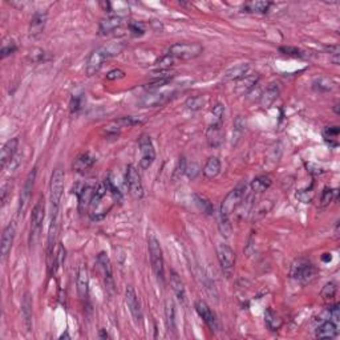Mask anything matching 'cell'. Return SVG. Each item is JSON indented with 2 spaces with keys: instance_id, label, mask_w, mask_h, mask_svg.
<instances>
[{
  "instance_id": "22",
  "label": "cell",
  "mask_w": 340,
  "mask_h": 340,
  "mask_svg": "<svg viewBox=\"0 0 340 340\" xmlns=\"http://www.w3.org/2000/svg\"><path fill=\"white\" fill-rule=\"evenodd\" d=\"M206 137H207V144H209L210 148H217L220 146L224 141V131H222V124H215V122H211L207 128L206 132Z\"/></svg>"
},
{
  "instance_id": "5",
  "label": "cell",
  "mask_w": 340,
  "mask_h": 340,
  "mask_svg": "<svg viewBox=\"0 0 340 340\" xmlns=\"http://www.w3.org/2000/svg\"><path fill=\"white\" fill-rule=\"evenodd\" d=\"M318 275V268L314 266V263L306 258H299L291 265L290 276L295 279L300 285H310L314 282Z\"/></svg>"
},
{
  "instance_id": "2",
  "label": "cell",
  "mask_w": 340,
  "mask_h": 340,
  "mask_svg": "<svg viewBox=\"0 0 340 340\" xmlns=\"http://www.w3.org/2000/svg\"><path fill=\"white\" fill-rule=\"evenodd\" d=\"M124 48L122 44H109L93 49L85 63V73L88 76L96 75L103 68L104 63L114 55H118Z\"/></svg>"
},
{
  "instance_id": "48",
  "label": "cell",
  "mask_w": 340,
  "mask_h": 340,
  "mask_svg": "<svg viewBox=\"0 0 340 340\" xmlns=\"http://www.w3.org/2000/svg\"><path fill=\"white\" fill-rule=\"evenodd\" d=\"M124 77H125V72L120 68L112 69V71H109L107 75V80H110V81H113V80L124 79Z\"/></svg>"
},
{
  "instance_id": "35",
  "label": "cell",
  "mask_w": 340,
  "mask_h": 340,
  "mask_svg": "<svg viewBox=\"0 0 340 340\" xmlns=\"http://www.w3.org/2000/svg\"><path fill=\"white\" fill-rule=\"evenodd\" d=\"M337 197H339V190L324 188V190L322 192V196H320V207H327L332 202L337 201Z\"/></svg>"
},
{
  "instance_id": "27",
  "label": "cell",
  "mask_w": 340,
  "mask_h": 340,
  "mask_svg": "<svg viewBox=\"0 0 340 340\" xmlns=\"http://www.w3.org/2000/svg\"><path fill=\"white\" fill-rule=\"evenodd\" d=\"M315 336L319 339H333L337 336V326L332 320H326L316 328Z\"/></svg>"
},
{
  "instance_id": "52",
  "label": "cell",
  "mask_w": 340,
  "mask_h": 340,
  "mask_svg": "<svg viewBox=\"0 0 340 340\" xmlns=\"http://www.w3.org/2000/svg\"><path fill=\"white\" fill-rule=\"evenodd\" d=\"M279 51L285 53V55H290V56H302V52L299 51L298 48H294V47H281Z\"/></svg>"
},
{
  "instance_id": "50",
  "label": "cell",
  "mask_w": 340,
  "mask_h": 340,
  "mask_svg": "<svg viewBox=\"0 0 340 340\" xmlns=\"http://www.w3.org/2000/svg\"><path fill=\"white\" fill-rule=\"evenodd\" d=\"M328 314H330V318L333 323H337V322H339V318H340L339 304H333V306H330V308H328Z\"/></svg>"
},
{
  "instance_id": "46",
  "label": "cell",
  "mask_w": 340,
  "mask_h": 340,
  "mask_svg": "<svg viewBox=\"0 0 340 340\" xmlns=\"http://www.w3.org/2000/svg\"><path fill=\"white\" fill-rule=\"evenodd\" d=\"M339 127H327L323 132V136L326 138V141H332L336 140L339 136Z\"/></svg>"
},
{
  "instance_id": "1",
  "label": "cell",
  "mask_w": 340,
  "mask_h": 340,
  "mask_svg": "<svg viewBox=\"0 0 340 340\" xmlns=\"http://www.w3.org/2000/svg\"><path fill=\"white\" fill-rule=\"evenodd\" d=\"M118 198L120 197L116 196L105 183L97 185L96 190H95V196H93L92 202H90L89 211H88L90 220L101 221L103 218H105Z\"/></svg>"
},
{
  "instance_id": "11",
  "label": "cell",
  "mask_w": 340,
  "mask_h": 340,
  "mask_svg": "<svg viewBox=\"0 0 340 340\" xmlns=\"http://www.w3.org/2000/svg\"><path fill=\"white\" fill-rule=\"evenodd\" d=\"M125 183L131 193V196L134 199L144 198V185H142L141 175L138 170L133 165L127 166V173H125Z\"/></svg>"
},
{
  "instance_id": "12",
  "label": "cell",
  "mask_w": 340,
  "mask_h": 340,
  "mask_svg": "<svg viewBox=\"0 0 340 340\" xmlns=\"http://www.w3.org/2000/svg\"><path fill=\"white\" fill-rule=\"evenodd\" d=\"M36 168L32 169V172L28 173L27 178L24 181V185H23V189H21L20 194V202H19V209H17V214L19 215H23L24 211L27 210L28 203L31 201L32 196V189H34L35 185V179H36Z\"/></svg>"
},
{
  "instance_id": "30",
  "label": "cell",
  "mask_w": 340,
  "mask_h": 340,
  "mask_svg": "<svg viewBox=\"0 0 340 340\" xmlns=\"http://www.w3.org/2000/svg\"><path fill=\"white\" fill-rule=\"evenodd\" d=\"M21 315L24 319V326L27 332H31L32 330V302L31 296L28 292H25L24 298H23V303H21Z\"/></svg>"
},
{
  "instance_id": "16",
  "label": "cell",
  "mask_w": 340,
  "mask_h": 340,
  "mask_svg": "<svg viewBox=\"0 0 340 340\" xmlns=\"http://www.w3.org/2000/svg\"><path fill=\"white\" fill-rule=\"evenodd\" d=\"M196 311L205 323L207 324L211 331H217L218 330V320H217L215 314L211 311V308L209 307L205 300H197L196 302Z\"/></svg>"
},
{
  "instance_id": "18",
  "label": "cell",
  "mask_w": 340,
  "mask_h": 340,
  "mask_svg": "<svg viewBox=\"0 0 340 340\" xmlns=\"http://www.w3.org/2000/svg\"><path fill=\"white\" fill-rule=\"evenodd\" d=\"M47 19H48L47 12H43V11L35 12L34 16L31 17V21H29V27H28L29 36L38 38L39 35H42L43 31H44L45 24H47Z\"/></svg>"
},
{
  "instance_id": "53",
  "label": "cell",
  "mask_w": 340,
  "mask_h": 340,
  "mask_svg": "<svg viewBox=\"0 0 340 340\" xmlns=\"http://www.w3.org/2000/svg\"><path fill=\"white\" fill-rule=\"evenodd\" d=\"M11 190V186L8 183H4L3 188H2V202H3V206L6 205V201H7V194Z\"/></svg>"
},
{
  "instance_id": "31",
  "label": "cell",
  "mask_w": 340,
  "mask_h": 340,
  "mask_svg": "<svg viewBox=\"0 0 340 340\" xmlns=\"http://www.w3.org/2000/svg\"><path fill=\"white\" fill-rule=\"evenodd\" d=\"M272 181L268 175H258L251 181V190L254 193H265L266 190L270 189Z\"/></svg>"
},
{
  "instance_id": "29",
  "label": "cell",
  "mask_w": 340,
  "mask_h": 340,
  "mask_svg": "<svg viewBox=\"0 0 340 340\" xmlns=\"http://www.w3.org/2000/svg\"><path fill=\"white\" fill-rule=\"evenodd\" d=\"M169 99L168 93L162 92H151L141 100V105L145 108H154L158 105H162L166 103V100Z\"/></svg>"
},
{
  "instance_id": "34",
  "label": "cell",
  "mask_w": 340,
  "mask_h": 340,
  "mask_svg": "<svg viewBox=\"0 0 340 340\" xmlns=\"http://www.w3.org/2000/svg\"><path fill=\"white\" fill-rule=\"evenodd\" d=\"M265 320H266V326L270 331H279L281 330V327H282L283 322L282 319L279 318L276 314L272 311L271 308H267L265 313Z\"/></svg>"
},
{
  "instance_id": "47",
  "label": "cell",
  "mask_w": 340,
  "mask_h": 340,
  "mask_svg": "<svg viewBox=\"0 0 340 340\" xmlns=\"http://www.w3.org/2000/svg\"><path fill=\"white\" fill-rule=\"evenodd\" d=\"M16 51H17V45L15 44L14 42L4 43L3 48H2V52H0V53H2L0 56H2V58H6L7 56L12 55V53H15Z\"/></svg>"
},
{
  "instance_id": "51",
  "label": "cell",
  "mask_w": 340,
  "mask_h": 340,
  "mask_svg": "<svg viewBox=\"0 0 340 340\" xmlns=\"http://www.w3.org/2000/svg\"><path fill=\"white\" fill-rule=\"evenodd\" d=\"M81 109V97L73 96L72 101H71V112L72 113H77Z\"/></svg>"
},
{
  "instance_id": "56",
  "label": "cell",
  "mask_w": 340,
  "mask_h": 340,
  "mask_svg": "<svg viewBox=\"0 0 340 340\" xmlns=\"http://www.w3.org/2000/svg\"><path fill=\"white\" fill-rule=\"evenodd\" d=\"M60 339H71V336H69L68 332H64L61 336H60Z\"/></svg>"
},
{
  "instance_id": "45",
  "label": "cell",
  "mask_w": 340,
  "mask_h": 340,
  "mask_svg": "<svg viewBox=\"0 0 340 340\" xmlns=\"http://www.w3.org/2000/svg\"><path fill=\"white\" fill-rule=\"evenodd\" d=\"M186 108L190 110H198L202 108L203 105V99L201 96H194V97H189V99L186 100Z\"/></svg>"
},
{
  "instance_id": "40",
  "label": "cell",
  "mask_w": 340,
  "mask_h": 340,
  "mask_svg": "<svg viewBox=\"0 0 340 340\" xmlns=\"http://www.w3.org/2000/svg\"><path fill=\"white\" fill-rule=\"evenodd\" d=\"M173 64H174V58L172 56L165 55L158 58L157 61L154 63V67L157 68V71H168Z\"/></svg>"
},
{
  "instance_id": "24",
  "label": "cell",
  "mask_w": 340,
  "mask_h": 340,
  "mask_svg": "<svg viewBox=\"0 0 340 340\" xmlns=\"http://www.w3.org/2000/svg\"><path fill=\"white\" fill-rule=\"evenodd\" d=\"M170 286H172L173 292H174V295L177 296V299L179 300V303L185 304L186 303L185 285H183V281L181 279V276H179L174 270L170 271Z\"/></svg>"
},
{
  "instance_id": "17",
  "label": "cell",
  "mask_w": 340,
  "mask_h": 340,
  "mask_svg": "<svg viewBox=\"0 0 340 340\" xmlns=\"http://www.w3.org/2000/svg\"><path fill=\"white\" fill-rule=\"evenodd\" d=\"M17 148H19V138L14 137L8 140L6 144L3 145L2 151H0V164H2V169H6L10 162H12V160L16 156Z\"/></svg>"
},
{
  "instance_id": "19",
  "label": "cell",
  "mask_w": 340,
  "mask_h": 340,
  "mask_svg": "<svg viewBox=\"0 0 340 340\" xmlns=\"http://www.w3.org/2000/svg\"><path fill=\"white\" fill-rule=\"evenodd\" d=\"M95 190H96V186L84 185L77 192V197H79V211L81 214H88V211H89L90 202H92L93 196H95Z\"/></svg>"
},
{
  "instance_id": "49",
  "label": "cell",
  "mask_w": 340,
  "mask_h": 340,
  "mask_svg": "<svg viewBox=\"0 0 340 340\" xmlns=\"http://www.w3.org/2000/svg\"><path fill=\"white\" fill-rule=\"evenodd\" d=\"M326 51L332 56L333 63L337 66V64H339V53H340L339 45L335 44V45H330V47H326Z\"/></svg>"
},
{
  "instance_id": "7",
  "label": "cell",
  "mask_w": 340,
  "mask_h": 340,
  "mask_svg": "<svg viewBox=\"0 0 340 340\" xmlns=\"http://www.w3.org/2000/svg\"><path fill=\"white\" fill-rule=\"evenodd\" d=\"M203 47L199 43H175L170 45L168 51V55L172 56L173 58H178V60H193L197 58L198 56L202 55Z\"/></svg>"
},
{
  "instance_id": "20",
  "label": "cell",
  "mask_w": 340,
  "mask_h": 340,
  "mask_svg": "<svg viewBox=\"0 0 340 340\" xmlns=\"http://www.w3.org/2000/svg\"><path fill=\"white\" fill-rule=\"evenodd\" d=\"M15 233H16V229H15L14 224H10L4 227L3 234H2V258H3V261L7 259L8 254L11 253V249L14 244Z\"/></svg>"
},
{
  "instance_id": "42",
  "label": "cell",
  "mask_w": 340,
  "mask_h": 340,
  "mask_svg": "<svg viewBox=\"0 0 340 340\" xmlns=\"http://www.w3.org/2000/svg\"><path fill=\"white\" fill-rule=\"evenodd\" d=\"M211 114H213V121L211 122H215V124H222L225 118V107L222 104H217L215 107L211 110Z\"/></svg>"
},
{
  "instance_id": "36",
  "label": "cell",
  "mask_w": 340,
  "mask_h": 340,
  "mask_svg": "<svg viewBox=\"0 0 340 340\" xmlns=\"http://www.w3.org/2000/svg\"><path fill=\"white\" fill-rule=\"evenodd\" d=\"M313 88L316 90V92L320 93L330 92V90L333 89V83L330 79H327V77H320V79L314 81Z\"/></svg>"
},
{
  "instance_id": "41",
  "label": "cell",
  "mask_w": 340,
  "mask_h": 340,
  "mask_svg": "<svg viewBox=\"0 0 340 340\" xmlns=\"http://www.w3.org/2000/svg\"><path fill=\"white\" fill-rule=\"evenodd\" d=\"M268 202H270V201H262V202L258 205V207L254 211V217H253V220H259V218L265 217L266 214L270 211V209L272 207V203H270V205L267 206Z\"/></svg>"
},
{
  "instance_id": "21",
  "label": "cell",
  "mask_w": 340,
  "mask_h": 340,
  "mask_svg": "<svg viewBox=\"0 0 340 340\" xmlns=\"http://www.w3.org/2000/svg\"><path fill=\"white\" fill-rule=\"evenodd\" d=\"M76 285H77V292H79L80 299L84 302L88 299V294H89V276H88L85 266H81L79 268Z\"/></svg>"
},
{
  "instance_id": "9",
  "label": "cell",
  "mask_w": 340,
  "mask_h": 340,
  "mask_svg": "<svg viewBox=\"0 0 340 340\" xmlns=\"http://www.w3.org/2000/svg\"><path fill=\"white\" fill-rule=\"evenodd\" d=\"M217 257H218V262H220V266L224 274L227 278H230L234 272V267H235V253H234V250L227 243L220 242L217 244Z\"/></svg>"
},
{
  "instance_id": "33",
  "label": "cell",
  "mask_w": 340,
  "mask_h": 340,
  "mask_svg": "<svg viewBox=\"0 0 340 340\" xmlns=\"http://www.w3.org/2000/svg\"><path fill=\"white\" fill-rule=\"evenodd\" d=\"M165 318H166V327H168L169 333L177 332V324H175V310L173 302H166L165 306Z\"/></svg>"
},
{
  "instance_id": "14",
  "label": "cell",
  "mask_w": 340,
  "mask_h": 340,
  "mask_svg": "<svg viewBox=\"0 0 340 340\" xmlns=\"http://www.w3.org/2000/svg\"><path fill=\"white\" fill-rule=\"evenodd\" d=\"M125 302H127V306L131 311L132 316H133L134 322L137 324L142 323V310H141V303L138 300V296L134 291L133 287H128L127 291H125Z\"/></svg>"
},
{
  "instance_id": "38",
  "label": "cell",
  "mask_w": 340,
  "mask_h": 340,
  "mask_svg": "<svg viewBox=\"0 0 340 340\" xmlns=\"http://www.w3.org/2000/svg\"><path fill=\"white\" fill-rule=\"evenodd\" d=\"M336 291H337L336 285L333 282H328L326 283L323 289H322L320 295H322L323 300H326V302H331V300H333L335 295H336Z\"/></svg>"
},
{
  "instance_id": "8",
  "label": "cell",
  "mask_w": 340,
  "mask_h": 340,
  "mask_svg": "<svg viewBox=\"0 0 340 340\" xmlns=\"http://www.w3.org/2000/svg\"><path fill=\"white\" fill-rule=\"evenodd\" d=\"M45 217V205H44V197H40L38 202L35 203L34 209L31 214V229H29V244H35L38 241L39 234L42 231L43 222H44Z\"/></svg>"
},
{
  "instance_id": "39",
  "label": "cell",
  "mask_w": 340,
  "mask_h": 340,
  "mask_svg": "<svg viewBox=\"0 0 340 340\" xmlns=\"http://www.w3.org/2000/svg\"><path fill=\"white\" fill-rule=\"evenodd\" d=\"M64 259H66V249L63 248L61 244H58L57 250H56L55 255H53V262H52V266H53V274H55L56 270L63 265Z\"/></svg>"
},
{
  "instance_id": "37",
  "label": "cell",
  "mask_w": 340,
  "mask_h": 340,
  "mask_svg": "<svg viewBox=\"0 0 340 340\" xmlns=\"http://www.w3.org/2000/svg\"><path fill=\"white\" fill-rule=\"evenodd\" d=\"M244 128H246V122L242 120V117H237V120L234 122V132H233V144L237 145L238 141L241 140V137L244 133Z\"/></svg>"
},
{
  "instance_id": "55",
  "label": "cell",
  "mask_w": 340,
  "mask_h": 340,
  "mask_svg": "<svg viewBox=\"0 0 340 340\" xmlns=\"http://www.w3.org/2000/svg\"><path fill=\"white\" fill-rule=\"evenodd\" d=\"M100 337H101V339H107V337H109V335L105 332V330H101L100 331Z\"/></svg>"
},
{
  "instance_id": "13",
  "label": "cell",
  "mask_w": 340,
  "mask_h": 340,
  "mask_svg": "<svg viewBox=\"0 0 340 340\" xmlns=\"http://www.w3.org/2000/svg\"><path fill=\"white\" fill-rule=\"evenodd\" d=\"M125 19H127V15L112 14V12H110L107 17H104L103 20L100 21L99 35H101V36H107V35L112 34L113 31H116L117 28H120L121 25L124 24Z\"/></svg>"
},
{
  "instance_id": "26",
  "label": "cell",
  "mask_w": 340,
  "mask_h": 340,
  "mask_svg": "<svg viewBox=\"0 0 340 340\" xmlns=\"http://www.w3.org/2000/svg\"><path fill=\"white\" fill-rule=\"evenodd\" d=\"M279 93H281V86L278 83H272L266 88V90L263 92L261 97V105L263 108L271 107L272 104L276 101V99L279 97Z\"/></svg>"
},
{
  "instance_id": "43",
  "label": "cell",
  "mask_w": 340,
  "mask_h": 340,
  "mask_svg": "<svg viewBox=\"0 0 340 340\" xmlns=\"http://www.w3.org/2000/svg\"><path fill=\"white\" fill-rule=\"evenodd\" d=\"M45 56H47V53L42 48H34L32 51H29L27 58L31 63H42L45 60Z\"/></svg>"
},
{
  "instance_id": "6",
  "label": "cell",
  "mask_w": 340,
  "mask_h": 340,
  "mask_svg": "<svg viewBox=\"0 0 340 340\" xmlns=\"http://www.w3.org/2000/svg\"><path fill=\"white\" fill-rule=\"evenodd\" d=\"M148 246H149V255H150L151 268L153 272L157 276V279L161 283H164L165 279V263H164V255H162L161 244L158 242L157 238L150 234L148 238Z\"/></svg>"
},
{
  "instance_id": "4",
  "label": "cell",
  "mask_w": 340,
  "mask_h": 340,
  "mask_svg": "<svg viewBox=\"0 0 340 340\" xmlns=\"http://www.w3.org/2000/svg\"><path fill=\"white\" fill-rule=\"evenodd\" d=\"M246 189H248V185L242 182L238 186H235L225 197V199L222 201V205H221V221H230L231 214L241 206V203L243 202V198L246 197Z\"/></svg>"
},
{
  "instance_id": "10",
  "label": "cell",
  "mask_w": 340,
  "mask_h": 340,
  "mask_svg": "<svg viewBox=\"0 0 340 340\" xmlns=\"http://www.w3.org/2000/svg\"><path fill=\"white\" fill-rule=\"evenodd\" d=\"M138 148H140V168L146 170L153 165L156 160V149L151 138L148 134H141L138 138Z\"/></svg>"
},
{
  "instance_id": "54",
  "label": "cell",
  "mask_w": 340,
  "mask_h": 340,
  "mask_svg": "<svg viewBox=\"0 0 340 340\" xmlns=\"http://www.w3.org/2000/svg\"><path fill=\"white\" fill-rule=\"evenodd\" d=\"M322 261L328 263V262L332 261V257H331V254H323V257H322Z\"/></svg>"
},
{
  "instance_id": "44",
  "label": "cell",
  "mask_w": 340,
  "mask_h": 340,
  "mask_svg": "<svg viewBox=\"0 0 340 340\" xmlns=\"http://www.w3.org/2000/svg\"><path fill=\"white\" fill-rule=\"evenodd\" d=\"M128 28H129V31L133 36H142L145 34V25L141 21H129Z\"/></svg>"
},
{
  "instance_id": "28",
  "label": "cell",
  "mask_w": 340,
  "mask_h": 340,
  "mask_svg": "<svg viewBox=\"0 0 340 340\" xmlns=\"http://www.w3.org/2000/svg\"><path fill=\"white\" fill-rule=\"evenodd\" d=\"M221 173V161L218 157H210L202 169V174L206 179L217 178Z\"/></svg>"
},
{
  "instance_id": "57",
  "label": "cell",
  "mask_w": 340,
  "mask_h": 340,
  "mask_svg": "<svg viewBox=\"0 0 340 340\" xmlns=\"http://www.w3.org/2000/svg\"><path fill=\"white\" fill-rule=\"evenodd\" d=\"M335 113L339 114V104H336V105H335Z\"/></svg>"
},
{
  "instance_id": "25",
  "label": "cell",
  "mask_w": 340,
  "mask_h": 340,
  "mask_svg": "<svg viewBox=\"0 0 340 340\" xmlns=\"http://www.w3.org/2000/svg\"><path fill=\"white\" fill-rule=\"evenodd\" d=\"M95 164H96V158L93 157L90 153H83L73 162V170L77 173H85L89 169H92Z\"/></svg>"
},
{
  "instance_id": "15",
  "label": "cell",
  "mask_w": 340,
  "mask_h": 340,
  "mask_svg": "<svg viewBox=\"0 0 340 340\" xmlns=\"http://www.w3.org/2000/svg\"><path fill=\"white\" fill-rule=\"evenodd\" d=\"M97 266H99V270L103 275L104 283L107 286L109 290H113V272H112V265H110V259L108 257V254L105 251H101L99 255H97Z\"/></svg>"
},
{
  "instance_id": "23",
  "label": "cell",
  "mask_w": 340,
  "mask_h": 340,
  "mask_svg": "<svg viewBox=\"0 0 340 340\" xmlns=\"http://www.w3.org/2000/svg\"><path fill=\"white\" fill-rule=\"evenodd\" d=\"M249 71H250V64L241 63V64H237V66L231 67L230 69H227L224 80L225 81H239L248 76Z\"/></svg>"
},
{
  "instance_id": "32",
  "label": "cell",
  "mask_w": 340,
  "mask_h": 340,
  "mask_svg": "<svg viewBox=\"0 0 340 340\" xmlns=\"http://www.w3.org/2000/svg\"><path fill=\"white\" fill-rule=\"evenodd\" d=\"M271 6L272 3L270 2H250L244 4L243 10L250 14H267Z\"/></svg>"
},
{
  "instance_id": "3",
  "label": "cell",
  "mask_w": 340,
  "mask_h": 340,
  "mask_svg": "<svg viewBox=\"0 0 340 340\" xmlns=\"http://www.w3.org/2000/svg\"><path fill=\"white\" fill-rule=\"evenodd\" d=\"M64 181L66 174L61 168H56L51 175L49 183V206H51V220H57L60 202L64 193Z\"/></svg>"
}]
</instances>
